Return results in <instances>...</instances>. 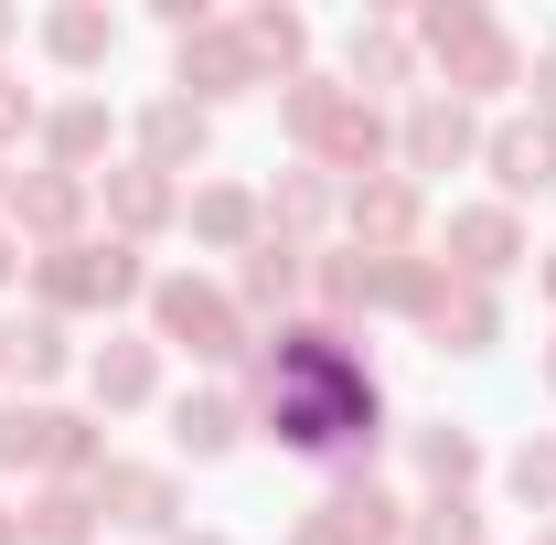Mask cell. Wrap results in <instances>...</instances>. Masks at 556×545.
I'll use <instances>...</instances> for the list:
<instances>
[{
    "label": "cell",
    "instance_id": "1",
    "mask_svg": "<svg viewBox=\"0 0 556 545\" xmlns=\"http://www.w3.org/2000/svg\"><path fill=\"white\" fill-rule=\"evenodd\" d=\"M129 289H139L129 246H54L43 257V300H65V310H118Z\"/></svg>",
    "mask_w": 556,
    "mask_h": 545
},
{
    "label": "cell",
    "instance_id": "2",
    "mask_svg": "<svg viewBox=\"0 0 556 545\" xmlns=\"http://www.w3.org/2000/svg\"><path fill=\"white\" fill-rule=\"evenodd\" d=\"M417 33L439 43V65H450V86H503V75H514V43L492 33L482 11H428Z\"/></svg>",
    "mask_w": 556,
    "mask_h": 545
},
{
    "label": "cell",
    "instance_id": "3",
    "mask_svg": "<svg viewBox=\"0 0 556 545\" xmlns=\"http://www.w3.org/2000/svg\"><path fill=\"white\" fill-rule=\"evenodd\" d=\"M289 129L311 139V150H343V161H375V139H386L364 107H343L332 86H300V97H289Z\"/></svg>",
    "mask_w": 556,
    "mask_h": 545
},
{
    "label": "cell",
    "instance_id": "4",
    "mask_svg": "<svg viewBox=\"0 0 556 545\" xmlns=\"http://www.w3.org/2000/svg\"><path fill=\"white\" fill-rule=\"evenodd\" d=\"M161 332L182 342V353H204V364H225V353H236V310H225L214 289H193V278H172V289H161Z\"/></svg>",
    "mask_w": 556,
    "mask_h": 545
},
{
    "label": "cell",
    "instance_id": "5",
    "mask_svg": "<svg viewBox=\"0 0 556 545\" xmlns=\"http://www.w3.org/2000/svg\"><path fill=\"white\" fill-rule=\"evenodd\" d=\"M492 172H503V193H546V182H556V129H546V118L492 129Z\"/></svg>",
    "mask_w": 556,
    "mask_h": 545
},
{
    "label": "cell",
    "instance_id": "6",
    "mask_svg": "<svg viewBox=\"0 0 556 545\" xmlns=\"http://www.w3.org/2000/svg\"><path fill=\"white\" fill-rule=\"evenodd\" d=\"M182 86H204V97H236V86H257V54H247V33H182Z\"/></svg>",
    "mask_w": 556,
    "mask_h": 545
},
{
    "label": "cell",
    "instance_id": "7",
    "mask_svg": "<svg viewBox=\"0 0 556 545\" xmlns=\"http://www.w3.org/2000/svg\"><path fill=\"white\" fill-rule=\"evenodd\" d=\"M450 246H460V268H471V278H492V268H514V257H525L514 214H450Z\"/></svg>",
    "mask_w": 556,
    "mask_h": 545
},
{
    "label": "cell",
    "instance_id": "8",
    "mask_svg": "<svg viewBox=\"0 0 556 545\" xmlns=\"http://www.w3.org/2000/svg\"><path fill=\"white\" fill-rule=\"evenodd\" d=\"M460 150H471V118H460L450 97H428V107L407 118V161H417V172H450Z\"/></svg>",
    "mask_w": 556,
    "mask_h": 545
},
{
    "label": "cell",
    "instance_id": "9",
    "mask_svg": "<svg viewBox=\"0 0 556 545\" xmlns=\"http://www.w3.org/2000/svg\"><path fill=\"white\" fill-rule=\"evenodd\" d=\"M75 204H86V172H43V182H22V193H11V214H22L33 236H65Z\"/></svg>",
    "mask_w": 556,
    "mask_h": 545
},
{
    "label": "cell",
    "instance_id": "10",
    "mask_svg": "<svg viewBox=\"0 0 556 545\" xmlns=\"http://www.w3.org/2000/svg\"><path fill=\"white\" fill-rule=\"evenodd\" d=\"M428 332L450 342V353H482L492 342V300L482 289H439V300H428Z\"/></svg>",
    "mask_w": 556,
    "mask_h": 545
},
{
    "label": "cell",
    "instance_id": "11",
    "mask_svg": "<svg viewBox=\"0 0 556 545\" xmlns=\"http://www.w3.org/2000/svg\"><path fill=\"white\" fill-rule=\"evenodd\" d=\"M172 439H182L193 460H225V449H236V407H225V396H182V407H172Z\"/></svg>",
    "mask_w": 556,
    "mask_h": 545
},
{
    "label": "cell",
    "instance_id": "12",
    "mask_svg": "<svg viewBox=\"0 0 556 545\" xmlns=\"http://www.w3.org/2000/svg\"><path fill=\"white\" fill-rule=\"evenodd\" d=\"M150 172H172V161H204V107H182V97H172V107H150Z\"/></svg>",
    "mask_w": 556,
    "mask_h": 545
},
{
    "label": "cell",
    "instance_id": "13",
    "mask_svg": "<svg viewBox=\"0 0 556 545\" xmlns=\"http://www.w3.org/2000/svg\"><path fill=\"white\" fill-rule=\"evenodd\" d=\"M97 503H118V524H172V481L161 471H108Z\"/></svg>",
    "mask_w": 556,
    "mask_h": 545
},
{
    "label": "cell",
    "instance_id": "14",
    "mask_svg": "<svg viewBox=\"0 0 556 545\" xmlns=\"http://www.w3.org/2000/svg\"><path fill=\"white\" fill-rule=\"evenodd\" d=\"M43 43H54L65 65H97V54L118 43V22H108V11H54V22H43Z\"/></svg>",
    "mask_w": 556,
    "mask_h": 545
},
{
    "label": "cell",
    "instance_id": "15",
    "mask_svg": "<svg viewBox=\"0 0 556 545\" xmlns=\"http://www.w3.org/2000/svg\"><path fill=\"white\" fill-rule=\"evenodd\" d=\"M0 364H11V375H54V364H65V332H54V321H0Z\"/></svg>",
    "mask_w": 556,
    "mask_h": 545
},
{
    "label": "cell",
    "instance_id": "16",
    "mask_svg": "<svg viewBox=\"0 0 556 545\" xmlns=\"http://www.w3.org/2000/svg\"><path fill=\"white\" fill-rule=\"evenodd\" d=\"M353 225H364L375 246H396V236L417 225V193H407V182H375V193H353Z\"/></svg>",
    "mask_w": 556,
    "mask_h": 545
},
{
    "label": "cell",
    "instance_id": "17",
    "mask_svg": "<svg viewBox=\"0 0 556 545\" xmlns=\"http://www.w3.org/2000/svg\"><path fill=\"white\" fill-rule=\"evenodd\" d=\"M108 204H118V225H161L172 214V182L139 161V172H108Z\"/></svg>",
    "mask_w": 556,
    "mask_h": 545
},
{
    "label": "cell",
    "instance_id": "18",
    "mask_svg": "<svg viewBox=\"0 0 556 545\" xmlns=\"http://www.w3.org/2000/svg\"><path fill=\"white\" fill-rule=\"evenodd\" d=\"M97 396H108V407H139V396H150V342L97 353Z\"/></svg>",
    "mask_w": 556,
    "mask_h": 545
},
{
    "label": "cell",
    "instance_id": "19",
    "mask_svg": "<svg viewBox=\"0 0 556 545\" xmlns=\"http://www.w3.org/2000/svg\"><path fill=\"white\" fill-rule=\"evenodd\" d=\"M97 139H108V107H65V118H54V172L97 161Z\"/></svg>",
    "mask_w": 556,
    "mask_h": 545
},
{
    "label": "cell",
    "instance_id": "20",
    "mask_svg": "<svg viewBox=\"0 0 556 545\" xmlns=\"http://www.w3.org/2000/svg\"><path fill=\"white\" fill-rule=\"evenodd\" d=\"M417 460H428V481H471V460H482V449H471L460 428H428V439H417Z\"/></svg>",
    "mask_w": 556,
    "mask_h": 545
},
{
    "label": "cell",
    "instance_id": "21",
    "mask_svg": "<svg viewBox=\"0 0 556 545\" xmlns=\"http://www.w3.org/2000/svg\"><path fill=\"white\" fill-rule=\"evenodd\" d=\"M22 535H43V545H75V535H86V503H75V492L33 503V514H22Z\"/></svg>",
    "mask_w": 556,
    "mask_h": 545
},
{
    "label": "cell",
    "instance_id": "22",
    "mask_svg": "<svg viewBox=\"0 0 556 545\" xmlns=\"http://www.w3.org/2000/svg\"><path fill=\"white\" fill-rule=\"evenodd\" d=\"M193 225H204L214 246H236V236L257 225V204H247V193H204V204H193Z\"/></svg>",
    "mask_w": 556,
    "mask_h": 545
},
{
    "label": "cell",
    "instance_id": "23",
    "mask_svg": "<svg viewBox=\"0 0 556 545\" xmlns=\"http://www.w3.org/2000/svg\"><path fill=\"white\" fill-rule=\"evenodd\" d=\"M300 289V246H257V268H247V300H289Z\"/></svg>",
    "mask_w": 556,
    "mask_h": 545
},
{
    "label": "cell",
    "instance_id": "24",
    "mask_svg": "<svg viewBox=\"0 0 556 545\" xmlns=\"http://www.w3.org/2000/svg\"><path fill=\"white\" fill-rule=\"evenodd\" d=\"M417 545H482V524H471V503H428V524H417Z\"/></svg>",
    "mask_w": 556,
    "mask_h": 545
},
{
    "label": "cell",
    "instance_id": "25",
    "mask_svg": "<svg viewBox=\"0 0 556 545\" xmlns=\"http://www.w3.org/2000/svg\"><path fill=\"white\" fill-rule=\"evenodd\" d=\"M353 75H407V43L396 33H353Z\"/></svg>",
    "mask_w": 556,
    "mask_h": 545
},
{
    "label": "cell",
    "instance_id": "26",
    "mask_svg": "<svg viewBox=\"0 0 556 545\" xmlns=\"http://www.w3.org/2000/svg\"><path fill=\"white\" fill-rule=\"evenodd\" d=\"M514 492H525V503H556V449H525V460H514Z\"/></svg>",
    "mask_w": 556,
    "mask_h": 545
},
{
    "label": "cell",
    "instance_id": "27",
    "mask_svg": "<svg viewBox=\"0 0 556 545\" xmlns=\"http://www.w3.org/2000/svg\"><path fill=\"white\" fill-rule=\"evenodd\" d=\"M11 129H33V97H22V86L0 75V139H11Z\"/></svg>",
    "mask_w": 556,
    "mask_h": 545
},
{
    "label": "cell",
    "instance_id": "28",
    "mask_svg": "<svg viewBox=\"0 0 556 545\" xmlns=\"http://www.w3.org/2000/svg\"><path fill=\"white\" fill-rule=\"evenodd\" d=\"M0 545H22V514H0Z\"/></svg>",
    "mask_w": 556,
    "mask_h": 545
},
{
    "label": "cell",
    "instance_id": "29",
    "mask_svg": "<svg viewBox=\"0 0 556 545\" xmlns=\"http://www.w3.org/2000/svg\"><path fill=\"white\" fill-rule=\"evenodd\" d=\"M535 97H546V107H556V54H546V86H535Z\"/></svg>",
    "mask_w": 556,
    "mask_h": 545
},
{
    "label": "cell",
    "instance_id": "30",
    "mask_svg": "<svg viewBox=\"0 0 556 545\" xmlns=\"http://www.w3.org/2000/svg\"><path fill=\"white\" fill-rule=\"evenodd\" d=\"M0 278H11V236H0Z\"/></svg>",
    "mask_w": 556,
    "mask_h": 545
},
{
    "label": "cell",
    "instance_id": "31",
    "mask_svg": "<svg viewBox=\"0 0 556 545\" xmlns=\"http://www.w3.org/2000/svg\"><path fill=\"white\" fill-rule=\"evenodd\" d=\"M546 385H556V353H546Z\"/></svg>",
    "mask_w": 556,
    "mask_h": 545
},
{
    "label": "cell",
    "instance_id": "32",
    "mask_svg": "<svg viewBox=\"0 0 556 545\" xmlns=\"http://www.w3.org/2000/svg\"><path fill=\"white\" fill-rule=\"evenodd\" d=\"M0 33H11V22H0Z\"/></svg>",
    "mask_w": 556,
    "mask_h": 545
},
{
    "label": "cell",
    "instance_id": "33",
    "mask_svg": "<svg viewBox=\"0 0 556 545\" xmlns=\"http://www.w3.org/2000/svg\"><path fill=\"white\" fill-rule=\"evenodd\" d=\"M546 278H556V268H546Z\"/></svg>",
    "mask_w": 556,
    "mask_h": 545
}]
</instances>
